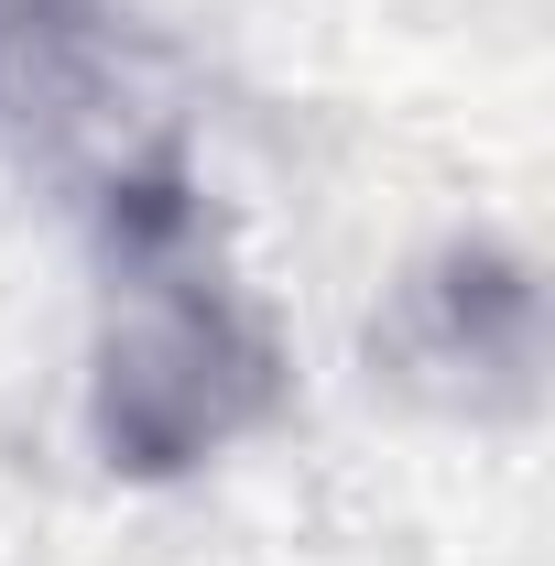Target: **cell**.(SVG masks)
Returning a JSON list of instances; mask_svg holds the SVG:
<instances>
[{"mask_svg": "<svg viewBox=\"0 0 555 566\" xmlns=\"http://www.w3.org/2000/svg\"><path fill=\"white\" fill-rule=\"evenodd\" d=\"M186 229L197 208L175 175L109 186V251L132 273V316L109 327L98 359V436L121 469H186L273 403V349L218 283L186 273Z\"/></svg>", "mask_w": 555, "mask_h": 566, "instance_id": "6da1fadb", "label": "cell"}]
</instances>
